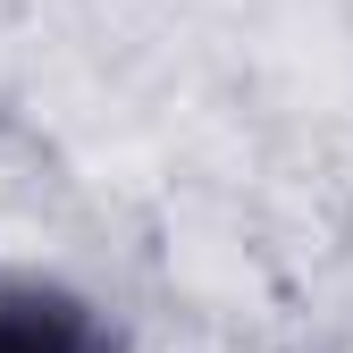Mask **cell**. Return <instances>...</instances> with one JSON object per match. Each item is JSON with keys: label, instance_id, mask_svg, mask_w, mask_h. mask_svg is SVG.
I'll return each mask as SVG.
<instances>
[{"label": "cell", "instance_id": "obj_1", "mask_svg": "<svg viewBox=\"0 0 353 353\" xmlns=\"http://www.w3.org/2000/svg\"><path fill=\"white\" fill-rule=\"evenodd\" d=\"M0 353H93V328L68 303L17 294V303H0Z\"/></svg>", "mask_w": 353, "mask_h": 353}]
</instances>
